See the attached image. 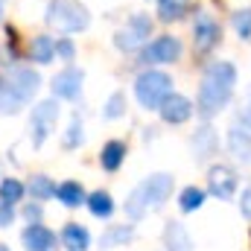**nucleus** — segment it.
I'll return each mask as SVG.
<instances>
[{
  "label": "nucleus",
  "mask_w": 251,
  "mask_h": 251,
  "mask_svg": "<svg viewBox=\"0 0 251 251\" xmlns=\"http://www.w3.org/2000/svg\"><path fill=\"white\" fill-rule=\"evenodd\" d=\"M24 216H26L29 222H38V219H41V207H38V204H26V207H24Z\"/></svg>",
  "instance_id": "nucleus-32"
},
{
  "label": "nucleus",
  "mask_w": 251,
  "mask_h": 251,
  "mask_svg": "<svg viewBox=\"0 0 251 251\" xmlns=\"http://www.w3.org/2000/svg\"><path fill=\"white\" fill-rule=\"evenodd\" d=\"M41 88V76L32 67H15L0 85V114H18Z\"/></svg>",
  "instance_id": "nucleus-2"
},
{
  "label": "nucleus",
  "mask_w": 251,
  "mask_h": 251,
  "mask_svg": "<svg viewBox=\"0 0 251 251\" xmlns=\"http://www.w3.org/2000/svg\"><path fill=\"white\" fill-rule=\"evenodd\" d=\"M228 146H231V152H234L237 161H243V164L251 167V134L246 128L234 126V128L228 131Z\"/></svg>",
  "instance_id": "nucleus-14"
},
{
  "label": "nucleus",
  "mask_w": 251,
  "mask_h": 251,
  "mask_svg": "<svg viewBox=\"0 0 251 251\" xmlns=\"http://www.w3.org/2000/svg\"><path fill=\"white\" fill-rule=\"evenodd\" d=\"M85 204H88V210H91L94 216H100V219H105V216H111V213H114V201H111V196H108V193H102V190L91 193Z\"/></svg>",
  "instance_id": "nucleus-20"
},
{
  "label": "nucleus",
  "mask_w": 251,
  "mask_h": 251,
  "mask_svg": "<svg viewBox=\"0 0 251 251\" xmlns=\"http://www.w3.org/2000/svg\"><path fill=\"white\" fill-rule=\"evenodd\" d=\"M56 120H59V105L56 100H44L35 111H32V146H41L47 140V134L56 128Z\"/></svg>",
  "instance_id": "nucleus-7"
},
{
  "label": "nucleus",
  "mask_w": 251,
  "mask_h": 251,
  "mask_svg": "<svg viewBox=\"0 0 251 251\" xmlns=\"http://www.w3.org/2000/svg\"><path fill=\"white\" fill-rule=\"evenodd\" d=\"M76 143H82V123H79V120H73V123H70L67 137H64V146H67V149H73Z\"/></svg>",
  "instance_id": "nucleus-29"
},
{
  "label": "nucleus",
  "mask_w": 251,
  "mask_h": 251,
  "mask_svg": "<svg viewBox=\"0 0 251 251\" xmlns=\"http://www.w3.org/2000/svg\"><path fill=\"white\" fill-rule=\"evenodd\" d=\"M234 29L243 35V38H251V9H243L234 15Z\"/></svg>",
  "instance_id": "nucleus-27"
},
{
  "label": "nucleus",
  "mask_w": 251,
  "mask_h": 251,
  "mask_svg": "<svg viewBox=\"0 0 251 251\" xmlns=\"http://www.w3.org/2000/svg\"><path fill=\"white\" fill-rule=\"evenodd\" d=\"M53 56H56V41H53L50 35L32 38V44H29V59H32V62L47 64V62H53Z\"/></svg>",
  "instance_id": "nucleus-17"
},
{
  "label": "nucleus",
  "mask_w": 251,
  "mask_h": 251,
  "mask_svg": "<svg viewBox=\"0 0 251 251\" xmlns=\"http://www.w3.org/2000/svg\"><path fill=\"white\" fill-rule=\"evenodd\" d=\"M204 204V190L199 187H187L181 193V199H178V207L184 210V213H193V210H199Z\"/></svg>",
  "instance_id": "nucleus-23"
},
{
  "label": "nucleus",
  "mask_w": 251,
  "mask_h": 251,
  "mask_svg": "<svg viewBox=\"0 0 251 251\" xmlns=\"http://www.w3.org/2000/svg\"><path fill=\"white\" fill-rule=\"evenodd\" d=\"M123 111H126V97L123 94H114V97L108 100V105H105V117L114 120V117H120Z\"/></svg>",
  "instance_id": "nucleus-28"
},
{
  "label": "nucleus",
  "mask_w": 251,
  "mask_h": 251,
  "mask_svg": "<svg viewBox=\"0 0 251 251\" xmlns=\"http://www.w3.org/2000/svg\"><path fill=\"white\" fill-rule=\"evenodd\" d=\"M161 117L167 120V123H184L190 120V114H193V102H190L187 97H181V94H170L164 102H161Z\"/></svg>",
  "instance_id": "nucleus-11"
},
{
  "label": "nucleus",
  "mask_w": 251,
  "mask_h": 251,
  "mask_svg": "<svg viewBox=\"0 0 251 251\" xmlns=\"http://www.w3.org/2000/svg\"><path fill=\"white\" fill-rule=\"evenodd\" d=\"M207 187L213 196H219V199H231L234 196V190H237V176H234V170L231 167H213L210 170V176H207Z\"/></svg>",
  "instance_id": "nucleus-12"
},
{
  "label": "nucleus",
  "mask_w": 251,
  "mask_h": 251,
  "mask_svg": "<svg viewBox=\"0 0 251 251\" xmlns=\"http://www.w3.org/2000/svg\"><path fill=\"white\" fill-rule=\"evenodd\" d=\"M190 0H158V15L161 21H178L187 12Z\"/></svg>",
  "instance_id": "nucleus-21"
},
{
  "label": "nucleus",
  "mask_w": 251,
  "mask_h": 251,
  "mask_svg": "<svg viewBox=\"0 0 251 251\" xmlns=\"http://www.w3.org/2000/svg\"><path fill=\"white\" fill-rule=\"evenodd\" d=\"M0 251H9V246H0Z\"/></svg>",
  "instance_id": "nucleus-35"
},
{
  "label": "nucleus",
  "mask_w": 251,
  "mask_h": 251,
  "mask_svg": "<svg viewBox=\"0 0 251 251\" xmlns=\"http://www.w3.org/2000/svg\"><path fill=\"white\" fill-rule=\"evenodd\" d=\"M178 56H181V41L173 38V35H161L149 47H143V62L149 64H170Z\"/></svg>",
  "instance_id": "nucleus-9"
},
{
  "label": "nucleus",
  "mask_w": 251,
  "mask_h": 251,
  "mask_svg": "<svg viewBox=\"0 0 251 251\" xmlns=\"http://www.w3.org/2000/svg\"><path fill=\"white\" fill-rule=\"evenodd\" d=\"M126 240H131V228H126V225H120V228H111L102 240H100V246L102 249H111V246H117V243H126Z\"/></svg>",
  "instance_id": "nucleus-26"
},
{
  "label": "nucleus",
  "mask_w": 251,
  "mask_h": 251,
  "mask_svg": "<svg viewBox=\"0 0 251 251\" xmlns=\"http://www.w3.org/2000/svg\"><path fill=\"white\" fill-rule=\"evenodd\" d=\"M219 38H222V29H219V24L213 21V15L199 12L196 21H193V44H196V50L207 53L213 44H219Z\"/></svg>",
  "instance_id": "nucleus-8"
},
{
  "label": "nucleus",
  "mask_w": 251,
  "mask_h": 251,
  "mask_svg": "<svg viewBox=\"0 0 251 251\" xmlns=\"http://www.w3.org/2000/svg\"><path fill=\"white\" fill-rule=\"evenodd\" d=\"M21 196H24V184L18 178H3L0 181V201L15 204V201H21Z\"/></svg>",
  "instance_id": "nucleus-24"
},
{
  "label": "nucleus",
  "mask_w": 251,
  "mask_h": 251,
  "mask_svg": "<svg viewBox=\"0 0 251 251\" xmlns=\"http://www.w3.org/2000/svg\"><path fill=\"white\" fill-rule=\"evenodd\" d=\"M243 126H246V128H251V108H246V111H243Z\"/></svg>",
  "instance_id": "nucleus-34"
},
{
  "label": "nucleus",
  "mask_w": 251,
  "mask_h": 251,
  "mask_svg": "<svg viewBox=\"0 0 251 251\" xmlns=\"http://www.w3.org/2000/svg\"><path fill=\"white\" fill-rule=\"evenodd\" d=\"M62 240H64V249L67 251H88V246H91V234H88L79 222H70V225L64 228Z\"/></svg>",
  "instance_id": "nucleus-16"
},
{
  "label": "nucleus",
  "mask_w": 251,
  "mask_h": 251,
  "mask_svg": "<svg viewBox=\"0 0 251 251\" xmlns=\"http://www.w3.org/2000/svg\"><path fill=\"white\" fill-rule=\"evenodd\" d=\"M234 82H237V70L231 62H213L204 76H201V85H199V114L201 117H213L216 111H222L231 100V91H234Z\"/></svg>",
  "instance_id": "nucleus-1"
},
{
  "label": "nucleus",
  "mask_w": 251,
  "mask_h": 251,
  "mask_svg": "<svg viewBox=\"0 0 251 251\" xmlns=\"http://www.w3.org/2000/svg\"><path fill=\"white\" fill-rule=\"evenodd\" d=\"M173 181H176L173 176L158 173V176L146 178L143 184H137V187L128 193V199H126V213H128L131 219H143L146 210H158V207L170 199Z\"/></svg>",
  "instance_id": "nucleus-3"
},
{
  "label": "nucleus",
  "mask_w": 251,
  "mask_h": 251,
  "mask_svg": "<svg viewBox=\"0 0 251 251\" xmlns=\"http://www.w3.org/2000/svg\"><path fill=\"white\" fill-rule=\"evenodd\" d=\"M164 240H167V251H193V240L181 222H167Z\"/></svg>",
  "instance_id": "nucleus-15"
},
{
  "label": "nucleus",
  "mask_w": 251,
  "mask_h": 251,
  "mask_svg": "<svg viewBox=\"0 0 251 251\" xmlns=\"http://www.w3.org/2000/svg\"><path fill=\"white\" fill-rule=\"evenodd\" d=\"M240 207H243V213H246V216L251 219V187L243 193V201H240Z\"/></svg>",
  "instance_id": "nucleus-33"
},
{
  "label": "nucleus",
  "mask_w": 251,
  "mask_h": 251,
  "mask_svg": "<svg viewBox=\"0 0 251 251\" xmlns=\"http://www.w3.org/2000/svg\"><path fill=\"white\" fill-rule=\"evenodd\" d=\"M29 193L38 199V201H44V199H50V196H56V184L47 178V176H35L32 181H29Z\"/></svg>",
  "instance_id": "nucleus-25"
},
{
  "label": "nucleus",
  "mask_w": 251,
  "mask_h": 251,
  "mask_svg": "<svg viewBox=\"0 0 251 251\" xmlns=\"http://www.w3.org/2000/svg\"><path fill=\"white\" fill-rule=\"evenodd\" d=\"M12 222H15V210H12V204L0 201V228H9Z\"/></svg>",
  "instance_id": "nucleus-30"
},
{
  "label": "nucleus",
  "mask_w": 251,
  "mask_h": 251,
  "mask_svg": "<svg viewBox=\"0 0 251 251\" xmlns=\"http://www.w3.org/2000/svg\"><path fill=\"white\" fill-rule=\"evenodd\" d=\"M56 53L62 56L64 62H70V59H73V44H70V41H56Z\"/></svg>",
  "instance_id": "nucleus-31"
},
{
  "label": "nucleus",
  "mask_w": 251,
  "mask_h": 251,
  "mask_svg": "<svg viewBox=\"0 0 251 251\" xmlns=\"http://www.w3.org/2000/svg\"><path fill=\"white\" fill-rule=\"evenodd\" d=\"M134 94H137V102L143 108H161V102L173 94V79L161 70H146L137 76Z\"/></svg>",
  "instance_id": "nucleus-5"
},
{
  "label": "nucleus",
  "mask_w": 251,
  "mask_h": 251,
  "mask_svg": "<svg viewBox=\"0 0 251 251\" xmlns=\"http://www.w3.org/2000/svg\"><path fill=\"white\" fill-rule=\"evenodd\" d=\"M123 158H126V143H120V140H111V143H105V146H102L100 164H102V170L114 173V170H120Z\"/></svg>",
  "instance_id": "nucleus-18"
},
{
  "label": "nucleus",
  "mask_w": 251,
  "mask_h": 251,
  "mask_svg": "<svg viewBox=\"0 0 251 251\" xmlns=\"http://www.w3.org/2000/svg\"><path fill=\"white\" fill-rule=\"evenodd\" d=\"M56 196H59V201H62L64 207H79V204H85L88 199H85V190L79 187L76 181H64L56 187Z\"/></svg>",
  "instance_id": "nucleus-19"
},
{
  "label": "nucleus",
  "mask_w": 251,
  "mask_h": 251,
  "mask_svg": "<svg viewBox=\"0 0 251 251\" xmlns=\"http://www.w3.org/2000/svg\"><path fill=\"white\" fill-rule=\"evenodd\" d=\"M0 15H3V6H0Z\"/></svg>",
  "instance_id": "nucleus-36"
},
{
  "label": "nucleus",
  "mask_w": 251,
  "mask_h": 251,
  "mask_svg": "<svg viewBox=\"0 0 251 251\" xmlns=\"http://www.w3.org/2000/svg\"><path fill=\"white\" fill-rule=\"evenodd\" d=\"M213 143H216V137H213V128H199L196 131V137H193V149H196V155L199 158H207L210 152H213Z\"/></svg>",
  "instance_id": "nucleus-22"
},
{
  "label": "nucleus",
  "mask_w": 251,
  "mask_h": 251,
  "mask_svg": "<svg viewBox=\"0 0 251 251\" xmlns=\"http://www.w3.org/2000/svg\"><path fill=\"white\" fill-rule=\"evenodd\" d=\"M149 32H152V21H149L146 15H134L131 24L114 35V44H117V50L131 53V50H137V47L149 38Z\"/></svg>",
  "instance_id": "nucleus-6"
},
{
  "label": "nucleus",
  "mask_w": 251,
  "mask_h": 251,
  "mask_svg": "<svg viewBox=\"0 0 251 251\" xmlns=\"http://www.w3.org/2000/svg\"><path fill=\"white\" fill-rule=\"evenodd\" d=\"M21 240H24V249L26 251H53L56 249V237H53V231H47V228L38 225V222H32V225L21 234Z\"/></svg>",
  "instance_id": "nucleus-13"
},
{
  "label": "nucleus",
  "mask_w": 251,
  "mask_h": 251,
  "mask_svg": "<svg viewBox=\"0 0 251 251\" xmlns=\"http://www.w3.org/2000/svg\"><path fill=\"white\" fill-rule=\"evenodd\" d=\"M44 21H47L50 26L62 29V32H79V29L88 26L91 15H88V9H85L79 0H50Z\"/></svg>",
  "instance_id": "nucleus-4"
},
{
  "label": "nucleus",
  "mask_w": 251,
  "mask_h": 251,
  "mask_svg": "<svg viewBox=\"0 0 251 251\" xmlns=\"http://www.w3.org/2000/svg\"><path fill=\"white\" fill-rule=\"evenodd\" d=\"M82 79H85L82 70H76V67H64L62 73L53 79V94L62 97V100H76L79 91H82Z\"/></svg>",
  "instance_id": "nucleus-10"
}]
</instances>
